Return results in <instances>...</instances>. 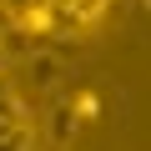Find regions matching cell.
I'll use <instances>...</instances> for the list:
<instances>
[{
  "label": "cell",
  "instance_id": "277c9868",
  "mask_svg": "<svg viewBox=\"0 0 151 151\" xmlns=\"http://www.w3.org/2000/svg\"><path fill=\"white\" fill-rule=\"evenodd\" d=\"M0 65H5V45H0Z\"/></svg>",
  "mask_w": 151,
  "mask_h": 151
},
{
  "label": "cell",
  "instance_id": "6da1fadb",
  "mask_svg": "<svg viewBox=\"0 0 151 151\" xmlns=\"http://www.w3.org/2000/svg\"><path fill=\"white\" fill-rule=\"evenodd\" d=\"M40 141V126L30 116V106L20 101V91L0 86V151H25Z\"/></svg>",
  "mask_w": 151,
  "mask_h": 151
},
{
  "label": "cell",
  "instance_id": "3957f363",
  "mask_svg": "<svg viewBox=\"0 0 151 151\" xmlns=\"http://www.w3.org/2000/svg\"><path fill=\"white\" fill-rule=\"evenodd\" d=\"M5 20L35 40H50V0H0Z\"/></svg>",
  "mask_w": 151,
  "mask_h": 151
},
{
  "label": "cell",
  "instance_id": "7a4b0ae2",
  "mask_svg": "<svg viewBox=\"0 0 151 151\" xmlns=\"http://www.w3.org/2000/svg\"><path fill=\"white\" fill-rule=\"evenodd\" d=\"M111 0H50V40L55 35H86L101 25Z\"/></svg>",
  "mask_w": 151,
  "mask_h": 151
}]
</instances>
